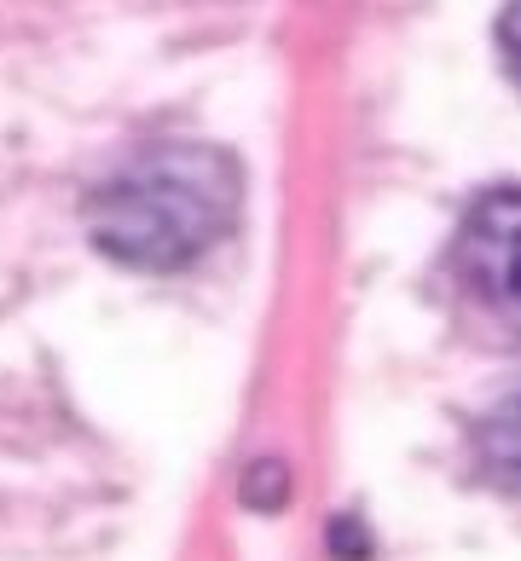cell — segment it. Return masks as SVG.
<instances>
[{
	"label": "cell",
	"instance_id": "1",
	"mask_svg": "<svg viewBox=\"0 0 521 561\" xmlns=\"http://www.w3.org/2000/svg\"><path fill=\"white\" fill-rule=\"evenodd\" d=\"M243 209V174L215 145H151L88 203V232L111 261L180 273L203 261Z\"/></svg>",
	"mask_w": 521,
	"mask_h": 561
},
{
	"label": "cell",
	"instance_id": "2",
	"mask_svg": "<svg viewBox=\"0 0 521 561\" xmlns=\"http://www.w3.org/2000/svg\"><path fill=\"white\" fill-rule=\"evenodd\" d=\"M464 266H469V284L482 289L492 307H510V278H516V192L510 185H492V192L475 203V215L464 226Z\"/></svg>",
	"mask_w": 521,
	"mask_h": 561
}]
</instances>
